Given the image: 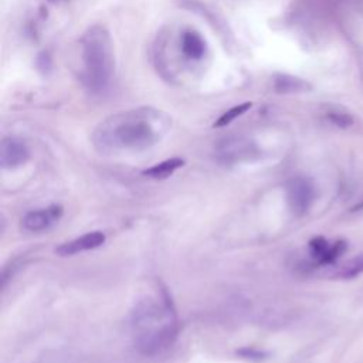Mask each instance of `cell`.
<instances>
[{
  "label": "cell",
  "mask_w": 363,
  "mask_h": 363,
  "mask_svg": "<svg viewBox=\"0 0 363 363\" xmlns=\"http://www.w3.org/2000/svg\"><path fill=\"white\" fill-rule=\"evenodd\" d=\"M135 349L142 356H156L167 350L179 333L177 312L169 292L156 285L138 299L129 318Z\"/></svg>",
  "instance_id": "cell-1"
},
{
  "label": "cell",
  "mask_w": 363,
  "mask_h": 363,
  "mask_svg": "<svg viewBox=\"0 0 363 363\" xmlns=\"http://www.w3.org/2000/svg\"><path fill=\"white\" fill-rule=\"evenodd\" d=\"M170 126L169 118L152 108L113 115L94 132V145L104 153L138 152L156 145Z\"/></svg>",
  "instance_id": "cell-2"
},
{
  "label": "cell",
  "mask_w": 363,
  "mask_h": 363,
  "mask_svg": "<svg viewBox=\"0 0 363 363\" xmlns=\"http://www.w3.org/2000/svg\"><path fill=\"white\" fill-rule=\"evenodd\" d=\"M82 81L91 92H104L115 72V51L109 31L95 24L81 38Z\"/></svg>",
  "instance_id": "cell-3"
},
{
  "label": "cell",
  "mask_w": 363,
  "mask_h": 363,
  "mask_svg": "<svg viewBox=\"0 0 363 363\" xmlns=\"http://www.w3.org/2000/svg\"><path fill=\"white\" fill-rule=\"evenodd\" d=\"M316 197V190L311 179L303 176L292 177L286 183V200L295 216H303L309 211Z\"/></svg>",
  "instance_id": "cell-4"
},
{
  "label": "cell",
  "mask_w": 363,
  "mask_h": 363,
  "mask_svg": "<svg viewBox=\"0 0 363 363\" xmlns=\"http://www.w3.org/2000/svg\"><path fill=\"white\" fill-rule=\"evenodd\" d=\"M217 156L224 163L248 162L258 156V147L250 139L241 136H233L221 140L217 145Z\"/></svg>",
  "instance_id": "cell-5"
},
{
  "label": "cell",
  "mask_w": 363,
  "mask_h": 363,
  "mask_svg": "<svg viewBox=\"0 0 363 363\" xmlns=\"http://www.w3.org/2000/svg\"><path fill=\"white\" fill-rule=\"evenodd\" d=\"M346 242L342 240L329 242L323 237H315L309 241V254L312 257L313 265L326 267L335 264L346 251Z\"/></svg>",
  "instance_id": "cell-6"
},
{
  "label": "cell",
  "mask_w": 363,
  "mask_h": 363,
  "mask_svg": "<svg viewBox=\"0 0 363 363\" xmlns=\"http://www.w3.org/2000/svg\"><path fill=\"white\" fill-rule=\"evenodd\" d=\"M30 159V149L24 140L7 136L0 145V163L3 169H16Z\"/></svg>",
  "instance_id": "cell-7"
},
{
  "label": "cell",
  "mask_w": 363,
  "mask_h": 363,
  "mask_svg": "<svg viewBox=\"0 0 363 363\" xmlns=\"http://www.w3.org/2000/svg\"><path fill=\"white\" fill-rule=\"evenodd\" d=\"M62 216V207L51 204L44 208L28 211L23 218V228L30 233H40L54 225Z\"/></svg>",
  "instance_id": "cell-8"
},
{
  "label": "cell",
  "mask_w": 363,
  "mask_h": 363,
  "mask_svg": "<svg viewBox=\"0 0 363 363\" xmlns=\"http://www.w3.org/2000/svg\"><path fill=\"white\" fill-rule=\"evenodd\" d=\"M104 242H105V234L102 231H91L61 244L58 248H55V254H58L60 257H71L84 251L98 248Z\"/></svg>",
  "instance_id": "cell-9"
},
{
  "label": "cell",
  "mask_w": 363,
  "mask_h": 363,
  "mask_svg": "<svg viewBox=\"0 0 363 363\" xmlns=\"http://www.w3.org/2000/svg\"><path fill=\"white\" fill-rule=\"evenodd\" d=\"M274 89L279 94H295L305 92L311 89V84L302 78L288 75V74H277L274 77Z\"/></svg>",
  "instance_id": "cell-10"
},
{
  "label": "cell",
  "mask_w": 363,
  "mask_h": 363,
  "mask_svg": "<svg viewBox=\"0 0 363 363\" xmlns=\"http://www.w3.org/2000/svg\"><path fill=\"white\" fill-rule=\"evenodd\" d=\"M183 54L191 60H200L206 51V43L196 31H186L182 35Z\"/></svg>",
  "instance_id": "cell-11"
},
{
  "label": "cell",
  "mask_w": 363,
  "mask_h": 363,
  "mask_svg": "<svg viewBox=\"0 0 363 363\" xmlns=\"http://www.w3.org/2000/svg\"><path fill=\"white\" fill-rule=\"evenodd\" d=\"M183 164H184L183 159H180V157H170V159H166V160H163L160 163H156L152 167L143 170V174L150 177V179L162 180V179H167L169 176H172Z\"/></svg>",
  "instance_id": "cell-12"
},
{
  "label": "cell",
  "mask_w": 363,
  "mask_h": 363,
  "mask_svg": "<svg viewBox=\"0 0 363 363\" xmlns=\"http://www.w3.org/2000/svg\"><path fill=\"white\" fill-rule=\"evenodd\" d=\"M363 272V255H357L337 268L335 275L342 279H352Z\"/></svg>",
  "instance_id": "cell-13"
},
{
  "label": "cell",
  "mask_w": 363,
  "mask_h": 363,
  "mask_svg": "<svg viewBox=\"0 0 363 363\" xmlns=\"http://www.w3.org/2000/svg\"><path fill=\"white\" fill-rule=\"evenodd\" d=\"M251 106H252L251 102H242V104H240V105H235V106L230 108L228 111H225V112L214 122V126H216V128H223V126L230 125L234 119H237V118H240L241 115H244Z\"/></svg>",
  "instance_id": "cell-14"
},
{
  "label": "cell",
  "mask_w": 363,
  "mask_h": 363,
  "mask_svg": "<svg viewBox=\"0 0 363 363\" xmlns=\"http://www.w3.org/2000/svg\"><path fill=\"white\" fill-rule=\"evenodd\" d=\"M326 118L330 123H333L337 128H349L353 125V118L350 113L345 112V111H339V109H330L326 112Z\"/></svg>",
  "instance_id": "cell-15"
},
{
  "label": "cell",
  "mask_w": 363,
  "mask_h": 363,
  "mask_svg": "<svg viewBox=\"0 0 363 363\" xmlns=\"http://www.w3.org/2000/svg\"><path fill=\"white\" fill-rule=\"evenodd\" d=\"M242 357L245 359H255V360H261L264 359L265 353L262 350H258V349H252V347H245V349H241L238 352Z\"/></svg>",
  "instance_id": "cell-16"
},
{
  "label": "cell",
  "mask_w": 363,
  "mask_h": 363,
  "mask_svg": "<svg viewBox=\"0 0 363 363\" xmlns=\"http://www.w3.org/2000/svg\"><path fill=\"white\" fill-rule=\"evenodd\" d=\"M363 210V199H360V201L359 203H356L352 208H350V211L352 213H356V211H362Z\"/></svg>",
  "instance_id": "cell-17"
},
{
  "label": "cell",
  "mask_w": 363,
  "mask_h": 363,
  "mask_svg": "<svg viewBox=\"0 0 363 363\" xmlns=\"http://www.w3.org/2000/svg\"><path fill=\"white\" fill-rule=\"evenodd\" d=\"M51 1H60V0H51Z\"/></svg>",
  "instance_id": "cell-18"
}]
</instances>
